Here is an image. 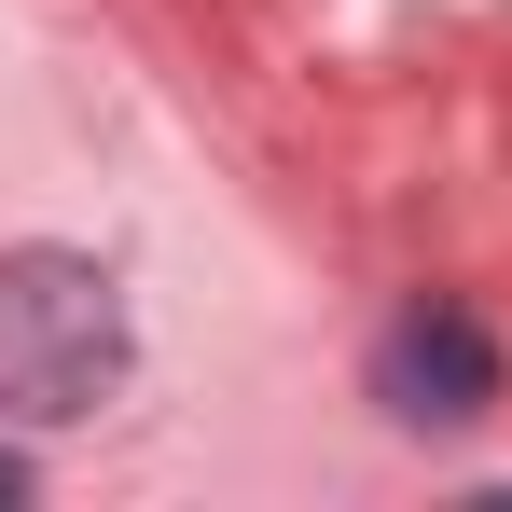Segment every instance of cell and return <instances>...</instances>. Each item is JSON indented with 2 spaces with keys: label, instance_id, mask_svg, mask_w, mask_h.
Returning <instances> with one entry per match:
<instances>
[{
  "label": "cell",
  "instance_id": "cell-1",
  "mask_svg": "<svg viewBox=\"0 0 512 512\" xmlns=\"http://www.w3.org/2000/svg\"><path fill=\"white\" fill-rule=\"evenodd\" d=\"M125 388V291L84 250H0V416L70 429Z\"/></svg>",
  "mask_w": 512,
  "mask_h": 512
},
{
  "label": "cell",
  "instance_id": "cell-2",
  "mask_svg": "<svg viewBox=\"0 0 512 512\" xmlns=\"http://www.w3.org/2000/svg\"><path fill=\"white\" fill-rule=\"evenodd\" d=\"M374 388H388V416H416V429H471L499 402V333L457 291H416L388 319V346H374Z\"/></svg>",
  "mask_w": 512,
  "mask_h": 512
},
{
  "label": "cell",
  "instance_id": "cell-3",
  "mask_svg": "<svg viewBox=\"0 0 512 512\" xmlns=\"http://www.w3.org/2000/svg\"><path fill=\"white\" fill-rule=\"evenodd\" d=\"M14 485H28V471H14V457H0V499H14Z\"/></svg>",
  "mask_w": 512,
  "mask_h": 512
}]
</instances>
